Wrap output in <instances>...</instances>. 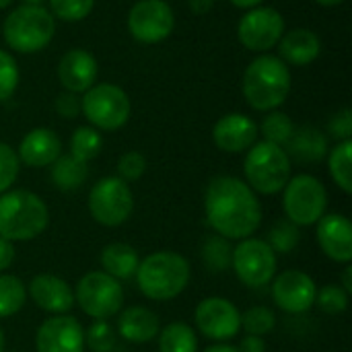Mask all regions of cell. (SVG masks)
I'll list each match as a JSON object with an SVG mask.
<instances>
[{"mask_svg":"<svg viewBox=\"0 0 352 352\" xmlns=\"http://www.w3.org/2000/svg\"><path fill=\"white\" fill-rule=\"evenodd\" d=\"M276 254L264 239L248 237L233 248L231 268L237 274V278L250 289L270 285L276 276Z\"/></svg>","mask_w":352,"mask_h":352,"instance_id":"obj_11","label":"cell"},{"mask_svg":"<svg viewBox=\"0 0 352 352\" xmlns=\"http://www.w3.org/2000/svg\"><path fill=\"white\" fill-rule=\"evenodd\" d=\"M258 132H262V136H264L266 142L285 148L287 142L291 140L293 132H295V124H293V120H291L287 113L272 109V111L262 120V126H260Z\"/></svg>","mask_w":352,"mask_h":352,"instance_id":"obj_32","label":"cell"},{"mask_svg":"<svg viewBox=\"0 0 352 352\" xmlns=\"http://www.w3.org/2000/svg\"><path fill=\"white\" fill-rule=\"evenodd\" d=\"M47 2H50L52 16L66 23H76L87 19L95 6V0H47Z\"/></svg>","mask_w":352,"mask_h":352,"instance_id":"obj_36","label":"cell"},{"mask_svg":"<svg viewBox=\"0 0 352 352\" xmlns=\"http://www.w3.org/2000/svg\"><path fill=\"white\" fill-rule=\"evenodd\" d=\"M316 237L320 250L336 264L352 262V225L349 217L332 212L316 223Z\"/></svg>","mask_w":352,"mask_h":352,"instance_id":"obj_17","label":"cell"},{"mask_svg":"<svg viewBox=\"0 0 352 352\" xmlns=\"http://www.w3.org/2000/svg\"><path fill=\"white\" fill-rule=\"evenodd\" d=\"M283 33L285 19L272 6L250 8L237 25V37L241 45L252 52H268L280 41Z\"/></svg>","mask_w":352,"mask_h":352,"instance_id":"obj_14","label":"cell"},{"mask_svg":"<svg viewBox=\"0 0 352 352\" xmlns=\"http://www.w3.org/2000/svg\"><path fill=\"white\" fill-rule=\"evenodd\" d=\"M14 245L10 241H6L4 237H0V272H6L12 262H14Z\"/></svg>","mask_w":352,"mask_h":352,"instance_id":"obj_43","label":"cell"},{"mask_svg":"<svg viewBox=\"0 0 352 352\" xmlns=\"http://www.w3.org/2000/svg\"><path fill=\"white\" fill-rule=\"evenodd\" d=\"M318 4H322V6H338V4H342L344 0H316Z\"/></svg>","mask_w":352,"mask_h":352,"instance_id":"obj_49","label":"cell"},{"mask_svg":"<svg viewBox=\"0 0 352 352\" xmlns=\"http://www.w3.org/2000/svg\"><path fill=\"white\" fill-rule=\"evenodd\" d=\"M239 352H266V340L262 336H243L241 344H239Z\"/></svg>","mask_w":352,"mask_h":352,"instance_id":"obj_44","label":"cell"},{"mask_svg":"<svg viewBox=\"0 0 352 352\" xmlns=\"http://www.w3.org/2000/svg\"><path fill=\"white\" fill-rule=\"evenodd\" d=\"M134 278L146 299L171 301L186 291L192 278V268L182 254L163 250L140 260Z\"/></svg>","mask_w":352,"mask_h":352,"instance_id":"obj_2","label":"cell"},{"mask_svg":"<svg viewBox=\"0 0 352 352\" xmlns=\"http://www.w3.org/2000/svg\"><path fill=\"white\" fill-rule=\"evenodd\" d=\"M318 285L303 270H285L272 278V299L278 309L301 316L316 305Z\"/></svg>","mask_w":352,"mask_h":352,"instance_id":"obj_15","label":"cell"},{"mask_svg":"<svg viewBox=\"0 0 352 352\" xmlns=\"http://www.w3.org/2000/svg\"><path fill=\"white\" fill-rule=\"evenodd\" d=\"M204 352H239L235 346H231V344H225V342H219V344H212V346H208Z\"/></svg>","mask_w":352,"mask_h":352,"instance_id":"obj_47","label":"cell"},{"mask_svg":"<svg viewBox=\"0 0 352 352\" xmlns=\"http://www.w3.org/2000/svg\"><path fill=\"white\" fill-rule=\"evenodd\" d=\"M74 303L82 309L85 316L93 320H109L122 311V283L105 274L103 270L87 272L74 287Z\"/></svg>","mask_w":352,"mask_h":352,"instance_id":"obj_9","label":"cell"},{"mask_svg":"<svg viewBox=\"0 0 352 352\" xmlns=\"http://www.w3.org/2000/svg\"><path fill=\"white\" fill-rule=\"evenodd\" d=\"M118 332L124 340L134 344H146L159 336L161 322L155 311L142 305L126 307L118 314Z\"/></svg>","mask_w":352,"mask_h":352,"instance_id":"obj_22","label":"cell"},{"mask_svg":"<svg viewBox=\"0 0 352 352\" xmlns=\"http://www.w3.org/2000/svg\"><path fill=\"white\" fill-rule=\"evenodd\" d=\"M328 132L330 136L338 138V140H351L352 136V111L351 109H342L336 116H332V120L328 122Z\"/></svg>","mask_w":352,"mask_h":352,"instance_id":"obj_41","label":"cell"},{"mask_svg":"<svg viewBox=\"0 0 352 352\" xmlns=\"http://www.w3.org/2000/svg\"><path fill=\"white\" fill-rule=\"evenodd\" d=\"M19 169L21 161L16 153L6 142H0V194L12 188V184L19 177Z\"/></svg>","mask_w":352,"mask_h":352,"instance_id":"obj_39","label":"cell"},{"mask_svg":"<svg viewBox=\"0 0 352 352\" xmlns=\"http://www.w3.org/2000/svg\"><path fill=\"white\" fill-rule=\"evenodd\" d=\"M56 111L62 116V118H76L78 113H80V99L74 95V93H68V91H64V93H60L58 97H56Z\"/></svg>","mask_w":352,"mask_h":352,"instance_id":"obj_42","label":"cell"},{"mask_svg":"<svg viewBox=\"0 0 352 352\" xmlns=\"http://www.w3.org/2000/svg\"><path fill=\"white\" fill-rule=\"evenodd\" d=\"M89 212L101 227H122L134 212L130 184L118 175L101 177L89 192Z\"/></svg>","mask_w":352,"mask_h":352,"instance_id":"obj_10","label":"cell"},{"mask_svg":"<svg viewBox=\"0 0 352 352\" xmlns=\"http://www.w3.org/2000/svg\"><path fill=\"white\" fill-rule=\"evenodd\" d=\"M266 237L268 239H264V241L272 248L274 254H291L299 245L301 231L289 219H278V221H274V225L270 227Z\"/></svg>","mask_w":352,"mask_h":352,"instance_id":"obj_33","label":"cell"},{"mask_svg":"<svg viewBox=\"0 0 352 352\" xmlns=\"http://www.w3.org/2000/svg\"><path fill=\"white\" fill-rule=\"evenodd\" d=\"M27 301V287L14 274L0 272V320L16 316Z\"/></svg>","mask_w":352,"mask_h":352,"instance_id":"obj_29","label":"cell"},{"mask_svg":"<svg viewBox=\"0 0 352 352\" xmlns=\"http://www.w3.org/2000/svg\"><path fill=\"white\" fill-rule=\"evenodd\" d=\"M212 140L225 153H245L258 140V124L245 113H227L214 124Z\"/></svg>","mask_w":352,"mask_h":352,"instance_id":"obj_19","label":"cell"},{"mask_svg":"<svg viewBox=\"0 0 352 352\" xmlns=\"http://www.w3.org/2000/svg\"><path fill=\"white\" fill-rule=\"evenodd\" d=\"M159 352H198V334L184 322H171L159 330Z\"/></svg>","mask_w":352,"mask_h":352,"instance_id":"obj_27","label":"cell"},{"mask_svg":"<svg viewBox=\"0 0 352 352\" xmlns=\"http://www.w3.org/2000/svg\"><path fill=\"white\" fill-rule=\"evenodd\" d=\"M278 45V58L285 64L291 66H307L318 60L322 52L320 37L309 29H293L289 33H283Z\"/></svg>","mask_w":352,"mask_h":352,"instance_id":"obj_23","label":"cell"},{"mask_svg":"<svg viewBox=\"0 0 352 352\" xmlns=\"http://www.w3.org/2000/svg\"><path fill=\"white\" fill-rule=\"evenodd\" d=\"M130 99L126 91L111 82L93 85L80 97V113L95 130L116 132L130 120Z\"/></svg>","mask_w":352,"mask_h":352,"instance_id":"obj_7","label":"cell"},{"mask_svg":"<svg viewBox=\"0 0 352 352\" xmlns=\"http://www.w3.org/2000/svg\"><path fill=\"white\" fill-rule=\"evenodd\" d=\"M349 295L352 293V266L351 264H346V268H344V272H342V285H340Z\"/></svg>","mask_w":352,"mask_h":352,"instance_id":"obj_46","label":"cell"},{"mask_svg":"<svg viewBox=\"0 0 352 352\" xmlns=\"http://www.w3.org/2000/svg\"><path fill=\"white\" fill-rule=\"evenodd\" d=\"M291 93L289 66L270 54L256 58L243 74V97L250 107L258 111H272L280 107Z\"/></svg>","mask_w":352,"mask_h":352,"instance_id":"obj_4","label":"cell"},{"mask_svg":"<svg viewBox=\"0 0 352 352\" xmlns=\"http://www.w3.org/2000/svg\"><path fill=\"white\" fill-rule=\"evenodd\" d=\"M328 169L334 184L344 192H352V142L340 140L332 151H328Z\"/></svg>","mask_w":352,"mask_h":352,"instance_id":"obj_28","label":"cell"},{"mask_svg":"<svg viewBox=\"0 0 352 352\" xmlns=\"http://www.w3.org/2000/svg\"><path fill=\"white\" fill-rule=\"evenodd\" d=\"M231 260H233V245L231 239H225L221 235H210L202 243V262L204 266L219 274L231 270Z\"/></svg>","mask_w":352,"mask_h":352,"instance_id":"obj_30","label":"cell"},{"mask_svg":"<svg viewBox=\"0 0 352 352\" xmlns=\"http://www.w3.org/2000/svg\"><path fill=\"white\" fill-rule=\"evenodd\" d=\"M328 208L326 186L309 173L295 175L283 190V210L297 227H314Z\"/></svg>","mask_w":352,"mask_h":352,"instance_id":"obj_8","label":"cell"},{"mask_svg":"<svg viewBox=\"0 0 352 352\" xmlns=\"http://www.w3.org/2000/svg\"><path fill=\"white\" fill-rule=\"evenodd\" d=\"M192 12L196 14H206L212 6H214V0H188Z\"/></svg>","mask_w":352,"mask_h":352,"instance_id":"obj_45","label":"cell"},{"mask_svg":"<svg viewBox=\"0 0 352 352\" xmlns=\"http://www.w3.org/2000/svg\"><path fill=\"white\" fill-rule=\"evenodd\" d=\"M245 184L264 196H274L285 190L291 179V159L283 146L270 144L266 140L256 142L243 161Z\"/></svg>","mask_w":352,"mask_h":352,"instance_id":"obj_6","label":"cell"},{"mask_svg":"<svg viewBox=\"0 0 352 352\" xmlns=\"http://www.w3.org/2000/svg\"><path fill=\"white\" fill-rule=\"evenodd\" d=\"M19 78L21 70L16 60L8 52L0 50V103L12 97V93L19 87Z\"/></svg>","mask_w":352,"mask_h":352,"instance_id":"obj_38","label":"cell"},{"mask_svg":"<svg viewBox=\"0 0 352 352\" xmlns=\"http://www.w3.org/2000/svg\"><path fill=\"white\" fill-rule=\"evenodd\" d=\"M349 299H351V295L340 285H326V287L318 289L316 305L328 316H340L346 311Z\"/></svg>","mask_w":352,"mask_h":352,"instance_id":"obj_37","label":"cell"},{"mask_svg":"<svg viewBox=\"0 0 352 352\" xmlns=\"http://www.w3.org/2000/svg\"><path fill=\"white\" fill-rule=\"evenodd\" d=\"M8 47L21 54H35L50 45L56 33V19L41 4H23L14 8L2 27Z\"/></svg>","mask_w":352,"mask_h":352,"instance_id":"obj_5","label":"cell"},{"mask_svg":"<svg viewBox=\"0 0 352 352\" xmlns=\"http://www.w3.org/2000/svg\"><path fill=\"white\" fill-rule=\"evenodd\" d=\"M146 171V159L138 151H128L118 159V177H122L126 184L138 182Z\"/></svg>","mask_w":352,"mask_h":352,"instance_id":"obj_40","label":"cell"},{"mask_svg":"<svg viewBox=\"0 0 352 352\" xmlns=\"http://www.w3.org/2000/svg\"><path fill=\"white\" fill-rule=\"evenodd\" d=\"M25 4H41L43 0H23Z\"/></svg>","mask_w":352,"mask_h":352,"instance_id":"obj_51","label":"cell"},{"mask_svg":"<svg viewBox=\"0 0 352 352\" xmlns=\"http://www.w3.org/2000/svg\"><path fill=\"white\" fill-rule=\"evenodd\" d=\"M87 175H89V163L78 161L70 153L68 155H60L50 165V179L62 192L78 190L87 182Z\"/></svg>","mask_w":352,"mask_h":352,"instance_id":"obj_26","label":"cell"},{"mask_svg":"<svg viewBox=\"0 0 352 352\" xmlns=\"http://www.w3.org/2000/svg\"><path fill=\"white\" fill-rule=\"evenodd\" d=\"M50 223L45 202L29 190H6L0 194V237L6 241H31Z\"/></svg>","mask_w":352,"mask_h":352,"instance_id":"obj_3","label":"cell"},{"mask_svg":"<svg viewBox=\"0 0 352 352\" xmlns=\"http://www.w3.org/2000/svg\"><path fill=\"white\" fill-rule=\"evenodd\" d=\"M12 0H0V8H6Z\"/></svg>","mask_w":352,"mask_h":352,"instance_id":"obj_52","label":"cell"},{"mask_svg":"<svg viewBox=\"0 0 352 352\" xmlns=\"http://www.w3.org/2000/svg\"><path fill=\"white\" fill-rule=\"evenodd\" d=\"M237 8H256L262 0H229Z\"/></svg>","mask_w":352,"mask_h":352,"instance_id":"obj_48","label":"cell"},{"mask_svg":"<svg viewBox=\"0 0 352 352\" xmlns=\"http://www.w3.org/2000/svg\"><path fill=\"white\" fill-rule=\"evenodd\" d=\"M194 322L198 332L214 342H227L241 330V311L225 297H208L196 305Z\"/></svg>","mask_w":352,"mask_h":352,"instance_id":"obj_12","label":"cell"},{"mask_svg":"<svg viewBox=\"0 0 352 352\" xmlns=\"http://www.w3.org/2000/svg\"><path fill=\"white\" fill-rule=\"evenodd\" d=\"M4 344H6V340H4V332L0 328V352H4Z\"/></svg>","mask_w":352,"mask_h":352,"instance_id":"obj_50","label":"cell"},{"mask_svg":"<svg viewBox=\"0 0 352 352\" xmlns=\"http://www.w3.org/2000/svg\"><path fill=\"white\" fill-rule=\"evenodd\" d=\"M62 155V142L50 128H33L19 144L16 157L27 167H50Z\"/></svg>","mask_w":352,"mask_h":352,"instance_id":"obj_21","label":"cell"},{"mask_svg":"<svg viewBox=\"0 0 352 352\" xmlns=\"http://www.w3.org/2000/svg\"><path fill=\"white\" fill-rule=\"evenodd\" d=\"M276 326V314L270 307L256 305L250 307L245 314H241V330L250 336H266Z\"/></svg>","mask_w":352,"mask_h":352,"instance_id":"obj_34","label":"cell"},{"mask_svg":"<svg viewBox=\"0 0 352 352\" xmlns=\"http://www.w3.org/2000/svg\"><path fill=\"white\" fill-rule=\"evenodd\" d=\"M118 342V334L107 320H95L85 330V346L91 352H113Z\"/></svg>","mask_w":352,"mask_h":352,"instance_id":"obj_35","label":"cell"},{"mask_svg":"<svg viewBox=\"0 0 352 352\" xmlns=\"http://www.w3.org/2000/svg\"><path fill=\"white\" fill-rule=\"evenodd\" d=\"M101 268L105 274L113 276L116 280H128L136 274L138 264H140V256L138 250L130 243L124 241H116L109 243L101 250Z\"/></svg>","mask_w":352,"mask_h":352,"instance_id":"obj_25","label":"cell"},{"mask_svg":"<svg viewBox=\"0 0 352 352\" xmlns=\"http://www.w3.org/2000/svg\"><path fill=\"white\" fill-rule=\"evenodd\" d=\"M37 352H85V328L72 316H52L35 332Z\"/></svg>","mask_w":352,"mask_h":352,"instance_id":"obj_16","label":"cell"},{"mask_svg":"<svg viewBox=\"0 0 352 352\" xmlns=\"http://www.w3.org/2000/svg\"><path fill=\"white\" fill-rule=\"evenodd\" d=\"M27 295L33 303L52 316H66L74 307L72 287L56 274H37L27 285Z\"/></svg>","mask_w":352,"mask_h":352,"instance_id":"obj_18","label":"cell"},{"mask_svg":"<svg viewBox=\"0 0 352 352\" xmlns=\"http://www.w3.org/2000/svg\"><path fill=\"white\" fill-rule=\"evenodd\" d=\"M103 146V138L99 134V130H95L93 126H80L74 130V134L70 136V155L76 157L78 161H93Z\"/></svg>","mask_w":352,"mask_h":352,"instance_id":"obj_31","label":"cell"},{"mask_svg":"<svg viewBox=\"0 0 352 352\" xmlns=\"http://www.w3.org/2000/svg\"><path fill=\"white\" fill-rule=\"evenodd\" d=\"M97 60L87 50H68L58 64V78L68 93H85L97 80Z\"/></svg>","mask_w":352,"mask_h":352,"instance_id":"obj_20","label":"cell"},{"mask_svg":"<svg viewBox=\"0 0 352 352\" xmlns=\"http://www.w3.org/2000/svg\"><path fill=\"white\" fill-rule=\"evenodd\" d=\"M328 151H330L328 136L314 126L295 128L291 140L287 142L289 159H295L297 163H305V165L320 163L328 155Z\"/></svg>","mask_w":352,"mask_h":352,"instance_id":"obj_24","label":"cell"},{"mask_svg":"<svg viewBox=\"0 0 352 352\" xmlns=\"http://www.w3.org/2000/svg\"><path fill=\"white\" fill-rule=\"evenodd\" d=\"M204 214L210 229L225 239H248L262 223V206L256 192L233 175H217L206 186Z\"/></svg>","mask_w":352,"mask_h":352,"instance_id":"obj_1","label":"cell"},{"mask_svg":"<svg viewBox=\"0 0 352 352\" xmlns=\"http://www.w3.org/2000/svg\"><path fill=\"white\" fill-rule=\"evenodd\" d=\"M173 27L175 14L165 0H138L128 12V31L140 43H159Z\"/></svg>","mask_w":352,"mask_h":352,"instance_id":"obj_13","label":"cell"}]
</instances>
